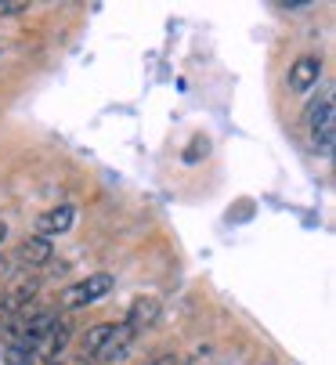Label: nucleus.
I'll return each mask as SVG.
<instances>
[{
    "instance_id": "nucleus-13",
    "label": "nucleus",
    "mask_w": 336,
    "mask_h": 365,
    "mask_svg": "<svg viewBox=\"0 0 336 365\" xmlns=\"http://www.w3.org/2000/svg\"><path fill=\"white\" fill-rule=\"evenodd\" d=\"M4 235H8V225H4V221H0V242H4Z\"/></svg>"
},
{
    "instance_id": "nucleus-14",
    "label": "nucleus",
    "mask_w": 336,
    "mask_h": 365,
    "mask_svg": "<svg viewBox=\"0 0 336 365\" xmlns=\"http://www.w3.org/2000/svg\"><path fill=\"white\" fill-rule=\"evenodd\" d=\"M44 365H66V361H44Z\"/></svg>"
},
{
    "instance_id": "nucleus-9",
    "label": "nucleus",
    "mask_w": 336,
    "mask_h": 365,
    "mask_svg": "<svg viewBox=\"0 0 336 365\" xmlns=\"http://www.w3.org/2000/svg\"><path fill=\"white\" fill-rule=\"evenodd\" d=\"M108 333H112V322H101V326H91L83 336H80V351L87 354V358H94L98 351H101V344L108 340Z\"/></svg>"
},
{
    "instance_id": "nucleus-2",
    "label": "nucleus",
    "mask_w": 336,
    "mask_h": 365,
    "mask_svg": "<svg viewBox=\"0 0 336 365\" xmlns=\"http://www.w3.org/2000/svg\"><path fill=\"white\" fill-rule=\"evenodd\" d=\"M108 289H112V275H108V272H94V275H87V279L73 282V286L62 293V307H66V311L91 307V304H98Z\"/></svg>"
},
{
    "instance_id": "nucleus-4",
    "label": "nucleus",
    "mask_w": 336,
    "mask_h": 365,
    "mask_svg": "<svg viewBox=\"0 0 336 365\" xmlns=\"http://www.w3.org/2000/svg\"><path fill=\"white\" fill-rule=\"evenodd\" d=\"M159 300L156 297H138L134 304H131V311H127V319H123V326L138 336V333H145V329H152L156 322H159Z\"/></svg>"
},
{
    "instance_id": "nucleus-1",
    "label": "nucleus",
    "mask_w": 336,
    "mask_h": 365,
    "mask_svg": "<svg viewBox=\"0 0 336 365\" xmlns=\"http://www.w3.org/2000/svg\"><path fill=\"white\" fill-rule=\"evenodd\" d=\"M307 130H311V145L318 148V152H332V145H336V106H332V94H325L322 101L315 98L311 106H307Z\"/></svg>"
},
{
    "instance_id": "nucleus-6",
    "label": "nucleus",
    "mask_w": 336,
    "mask_h": 365,
    "mask_svg": "<svg viewBox=\"0 0 336 365\" xmlns=\"http://www.w3.org/2000/svg\"><path fill=\"white\" fill-rule=\"evenodd\" d=\"M131 340H134V333H131V329H127L123 322H120V326L112 322V333H108V340L101 344V351H98L94 358H98V361H112V358H123V354H127V347H131Z\"/></svg>"
},
{
    "instance_id": "nucleus-12",
    "label": "nucleus",
    "mask_w": 336,
    "mask_h": 365,
    "mask_svg": "<svg viewBox=\"0 0 336 365\" xmlns=\"http://www.w3.org/2000/svg\"><path fill=\"white\" fill-rule=\"evenodd\" d=\"M152 365H178V358H174V354H163V358H156Z\"/></svg>"
},
{
    "instance_id": "nucleus-11",
    "label": "nucleus",
    "mask_w": 336,
    "mask_h": 365,
    "mask_svg": "<svg viewBox=\"0 0 336 365\" xmlns=\"http://www.w3.org/2000/svg\"><path fill=\"white\" fill-rule=\"evenodd\" d=\"M36 351L22 347V344H8V365H36Z\"/></svg>"
},
{
    "instance_id": "nucleus-10",
    "label": "nucleus",
    "mask_w": 336,
    "mask_h": 365,
    "mask_svg": "<svg viewBox=\"0 0 336 365\" xmlns=\"http://www.w3.org/2000/svg\"><path fill=\"white\" fill-rule=\"evenodd\" d=\"M66 344H69V326H66L62 319H54V326H51V333L44 336V347H40V351H44L47 358H54Z\"/></svg>"
},
{
    "instance_id": "nucleus-7",
    "label": "nucleus",
    "mask_w": 336,
    "mask_h": 365,
    "mask_svg": "<svg viewBox=\"0 0 336 365\" xmlns=\"http://www.w3.org/2000/svg\"><path fill=\"white\" fill-rule=\"evenodd\" d=\"M36 286H40V282H36V275H26V279H22V282H19L15 289H11V297L4 300V311H8V315H15V311H22V307H26V304H29V300L36 297Z\"/></svg>"
},
{
    "instance_id": "nucleus-5",
    "label": "nucleus",
    "mask_w": 336,
    "mask_h": 365,
    "mask_svg": "<svg viewBox=\"0 0 336 365\" xmlns=\"http://www.w3.org/2000/svg\"><path fill=\"white\" fill-rule=\"evenodd\" d=\"M318 80H322V58H315V55H304V58H297V62L290 66V76H286L290 91H297V94L311 91Z\"/></svg>"
},
{
    "instance_id": "nucleus-8",
    "label": "nucleus",
    "mask_w": 336,
    "mask_h": 365,
    "mask_svg": "<svg viewBox=\"0 0 336 365\" xmlns=\"http://www.w3.org/2000/svg\"><path fill=\"white\" fill-rule=\"evenodd\" d=\"M51 257H54V246H51L47 239L33 235V239H26V242H22V260H26V264H33V268L47 264Z\"/></svg>"
},
{
    "instance_id": "nucleus-3",
    "label": "nucleus",
    "mask_w": 336,
    "mask_h": 365,
    "mask_svg": "<svg viewBox=\"0 0 336 365\" xmlns=\"http://www.w3.org/2000/svg\"><path fill=\"white\" fill-rule=\"evenodd\" d=\"M73 221H76V206L62 202V206H54V210H47V214H40V217H36V235L51 242V239L66 235V232L73 228Z\"/></svg>"
}]
</instances>
